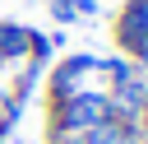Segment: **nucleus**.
Returning a JSON list of instances; mask_svg holds the SVG:
<instances>
[{"label": "nucleus", "instance_id": "obj_1", "mask_svg": "<svg viewBox=\"0 0 148 144\" xmlns=\"http://www.w3.org/2000/svg\"><path fill=\"white\" fill-rule=\"evenodd\" d=\"M106 116H111V102L102 93H74V98H65V107L56 116V130L60 135H83V130L102 125Z\"/></svg>", "mask_w": 148, "mask_h": 144}, {"label": "nucleus", "instance_id": "obj_2", "mask_svg": "<svg viewBox=\"0 0 148 144\" xmlns=\"http://www.w3.org/2000/svg\"><path fill=\"white\" fill-rule=\"evenodd\" d=\"M88 70H97V60H92V56H74V60H65V65L56 70V79H51L56 98H74V93H79V79H83Z\"/></svg>", "mask_w": 148, "mask_h": 144}, {"label": "nucleus", "instance_id": "obj_3", "mask_svg": "<svg viewBox=\"0 0 148 144\" xmlns=\"http://www.w3.org/2000/svg\"><path fill=\"white\" fill-rule=\"evenodd\" d=\"M28 37H32V33H23V28L5 23V28H0V60H14V56H28Z\"/></svg>", "mask_w": 148, "mask_h": 144}, {"label": "nucleus", "instance_id": "obj_4", "mask_svg": "<svg viewBox=\"0 0 148 144\" xmlns=\"http://www.w3.org/2000/svg\"><path fill=\"white\" fill-rule=\"evenodd\" d=\"M69 9H83V14H92V0H69Z\"/></svg>", "mask_w": 148, "mask_h": 144}, {"label": "nucleus", "instance_id": "obj_5", "mask_svg": "<svg viewBox=\"0 0 148 144\" xmlns=\"http://www.w3.org/2000/svg\"><path fill=\"white\" fill-rule=\"evenodd\" d=\"M143 111H148V98H143Z\"/></svg>", "mask_w": 148, "mask_h": 144}]
</instances>
